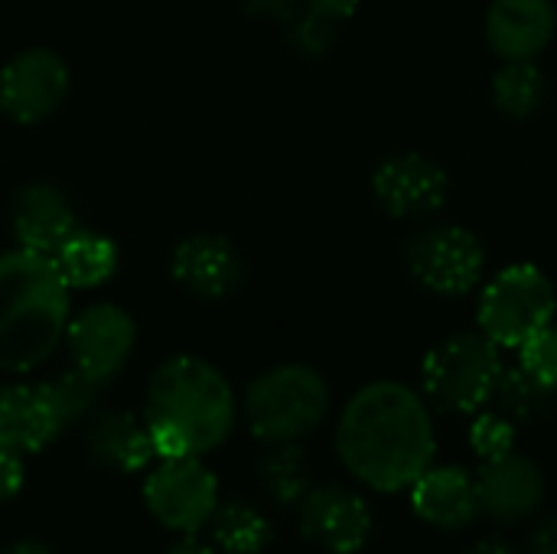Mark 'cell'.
<instances>
[{
	"label": "cell",
	"instance_id": "6da1fadb",
	"mask_svg": "<svg viewBox=\"0 0 557 554\" xmlns=\"http://www.w3.org/2000/svg\"><path fill=\"white\" fill-rule=\"evenodd\" d=\"M336 451L346 470L372 490L411 487L434 460V424L424 398L401 382L359 389L336 428Z\"/></svg>",
	"mask_w": 557,
	"mask_h": 554
},
{
	"label": "cell",
	"instance_id": "7a4b0ae2",
	"mask_svg": "<svg viewBox=\"0 0 557 554\" xmlns=\"http://www.w3.org/2000/svg\"><path fill=\"white\" fill-rule=\"evenodd\" d=\"M235 415L238 405L228 379L199 356H173L150 379L144 421L157 460L212 454L228 441Z\"/></svg>",
	"mask_w": 557,
	"mask_h": 554
},
{
	"label": "cell",
	"instance_id": "3957f363",
	"mask_svg": "<svg viewBox=\"0 0 557 554\" xmlns=\"http://www.w3.org/2000/svg\"><path fill=\"white\" fill-rule=\"evenodd\" d=\"M69 294L49 255L26 248L0 255V372H36L59 349L72 317Z\"/></svg>",
	"mask_w": 557,
	"mask_h": 554
},
{
	"label": "cell",
	"instance_id": "277c9868",
	"mask_svg": "<svg viewBox=\"0 0 557 554\" xmlns=\"http://www.w3.org/2000/svg\"><path fill=\"white\" fill-rule=\"evenodd\" d=\"M98 392L101 389L75 369L36 385H0V444L23 457L46 451L91 411Z\"/></svg>",
	"mask_w": 557,
	"mask_h": 554
},
{
	"label": "cell",
	"instance_id": "5b68a950",
	"mask_svg": "<svg viewBox=\"0 0 557 554\" xmlns=\"http://www.w3.org/2000/svg\"><path fill=\"white\" fill-rule=\"evenodd\" d=\"M330 411V385L313 366L287 362L261 372L245 392V421L264 444H290L320 428Z\"/></svg>",
	"mask_w": 557,
	"mask_h": 554
},
{
	"label": "cell",
	"instance_id": "8992f818",
	"mask_svg": "<svg viewBox=\"0 0 557 554\" xmlns=\"http://www.w3.org/2000/svg\"><path fill=\"white\" fill-rule=\"evenodd\" d=\"M499 372L503 356L486 333H457L424 356L421 385L441 411L473 415L493 398Z\"/></svg>",
	"mask_w": 557,
	"mask_h": 554
},
{
	"label": "cell",
	"instance_id": "52a82bcc",
	"mask_svg": "<svg viewBox=\"0 0 557 554\" xmlns=\"http://www.w3.org/2000/svg\"><path fill=\"white\" fill-rule=\"evenodd\" d=\"M557 294L552 278L522 261L499 271L480 297V333L499 349H522L535 333L555 323Z\"/></svg>",
	"mask_w": 557,
	"mask_h": 554
},
{
	"label": "cell",
	"instance_id": "ba28073f",
	"mask_svg": "<svg viewBox=\"0 0 557 554\" xmlns=\"http://www.w3.org/2000/svg\"><path fill=\"white\" fill-rule=\"evenodd\" d=\"M144 506L163 529L199 535L219 509V480L202 457L157 460L144 480Z\"/></svg>",
	"mask_w": 557,
	"mask_h": 554
},
{
	"label": "cell",
	"instance_id": "9c48e42d",
	"mask_svg": "<svg viewBox=\"0 0 557 554\" xmlns=\"http://www.w3.org/2000/svg\"><path fill=\"white\" fill-rule=\"evenodd\" d=\"M405 264L411 278L431 294L463 297L483 281L486 248L463 225H428L411 235Z\"/></svg>",
	"mask_w": 557,
	"mask_h": 554
},
{
	"label": "cell",
	"instance_id": "30bf717a",
	"mask_svg": "<svg viewBox=\"0 0 557 554\" xmlns=\"http://www.w3.org/2000/svg\"><path fill=\"white\" fill-rule=\"evenodd\" d=\"M62 343L69 349L72 369L98 389H104L127 366L137 343V327L124 307L91 304L69 317Z\"/></svg>",
	"mask_w": 557,
	"mask_h": 554
},
{
	"label": "cell",
	"instance_id": "8fae6325",
	"mask_svg": "<svg viewBox=\"0 0 557 554\" xmlns=\"http://www.w3.org/2000/svg\"><path fill=\"white\" fill-rule=\"evenodd\" d=\"M69 95V65L52 49H23L0 69V111L16 124H39Z\"/></svg>",
	"mask_w": 557,
	"mask_h": 554
},
{
	"label": "cell",
	"instance_id": "7c38bea8",
	"mask_svg": "<svg viewBox=\"0 0 557 554\" xmlns=\"http://www.w3.org/2000/svg\"><path fill=\"white\" fill-rule=\"evenodd\" d=\"M372 193L375 202L395 219H428L447 206L450 176L424 153H395L375 167Z\"/></svg>",
	"mask_w": 557,
	"mask_h": 554
},
{
	"label": "cell",
	"instance_id": "4fadbf2b",
	"mask_svg": "<svg viewBox=\"0 0 557 554\" xmlns=\"http://www.w3.org/2000/svg\"><path fill=\"white\" fill-rule=\"evenodd\" d=\"M300 532L333 554H356L372 535V513L346 487H310L300 500Z\"/></svg>",
	"mask_w": 557,
	"mask_h": 554
},
{
	"label": "cell",
	"instance_id": "5bb4252c",
	"mask_svg": "<svg viewBox=\"0 0 557 554\" xmlns=\"http://www.w3.org/2000/svg\"><path fill=\"white\" fill-rule=\"evenodd\" d=\"M173 281L199 300H225L245 281V261L225 235L199 232L183 238L170 258Z\"/></svg>",
	"mask_w": 557,
	"mask_h": 554
},
{
	"label": "cell",
	"instance_id": "9a60e30c",
	"mask_svg": "<svg viewBox=\"0 0 557 554\" xmlns=\"http://www.w3.org/2000/svg\"><path fill=\"white\" fill-rule=\"evenodd\" d=\"M557 33V13L552 0H493L486 10V42L509 59H535L548 49Z\"/></svg>",
	"mask_w": 557,
	"mask_h": 554
},
{
	"label": "cell",
	"instance_id": "2e32d148",
	"mask_svg": "<svg viewBox=\"0 0 557 554\" xmlns=\"http://www.w3.org/2000/svg\"><path fill=\"white\" fill-rule=\"evenodd\" d=\"M10 225L16 248L49 255L78 229L69 196L52 183H29L13 196Z\"/></svg>",
	"mask_w": 557,
	"mask_h": 554
},
{
	"label": "cell",
	"instance_id": "e0dca14e",
	"mask_svg": "<svg viewBox=\"0 0 557 554\" xmlns=\"http://www.w3.org/2000/svg\"><path fill=\"white\" fill-rule=\"evenodd\" d=\"M542 496H545L542 470L529 457H519V454L486 460V467L476 480L480 509L499 522H519V519L532 516L542 506Z\"/></svg>",
	"mask_w": 557,
	"mask_h": 554
},
{
	"label": "cell",
	"instance_id": "ac0fdd59",
	"mask_svg": "<svg viewBox=\"0 0 557 554\" xmlns=\"http://www.w3.org/2000/svg\"><path fill=\"white\" fill-rule=\"evenodd\" d=\"M88 457L111 473H140L157 460L153 438L144 418L131 411H104L88 424Z\"/></svg>",
	"mask_w": 557,
	"mask_h": 554
},
{
	"label": "cell",
	"instance_id": "d6986e66",
	"mask_svg": "<svg viewBox=\"0 0 557 554\" xmlns=\"http://www.w3.org/2000/svg\"><path fill=\"white\" fill-rule=\"evenodd\" d=\"M411 506L424 522L437 529H463L480 513L476 483L457 467H428L411 483Z\"/></svg>",
	"mask_w": 557,
	"mask_h": 554
},
{
	"label": "cell",
	"instance_id": "ffe728a7",
	"mask_svg": "<svg viewBox=\"0 0 557 554\" xmlns=\"http://www.w3.org/2000/svg\"><path fill=\"white\" fill-rule=\"evenodd\" d=\"M52 261H55L62 281L72 291H88V287H98V284L114 278V271L121 264V251H117V245L108 235L78 225L52 251Z\"/></svg>",
	"mask_w": 557,
	"mask_h": 554
},
{
	"label": "cell",
	"instance_id": "44dd1931",
	"mask_svg": "<svg viewBox=\"0 0 557 554\" xmlns=\"http://www.w3.org/2000/svg\"><path fill=\"white\" fill-rule=\"evenodd\" d=\"M499 415H506L512 424H535L548 418L557 405V389L535 379L522 362L519 366H503L496 392H493Z\"/></svg>",
	"mask_w": 557,
	"mask_h": 554
},
{
	"label": "cell",
	"instance_id": "7402d4cb",
	"mask_svg": "<svg viewBox=\"0 0 557 554\" xmlns=\"http://www.w3.org/2000/svg\"><path fill=\"white\" fill-rule=\"evenodd\" d=\"M545 95H548V82L535 65V59H509L493 75V104L506 118L516 121L532 118L545 104Z\"/></svg>",
	"mask_w": 557,
	"mask_h": 554
},
{
	"label": "cell",
	"instance_id": "603a6c76",
	"mask_svg": "<svg viewBox=\"0 0 557 554\" xmlns=\"http://www.w3.org/2000/svg\"><path fill=\"white\" fill-rule=\"evenodd\" d=\"M209 532L212 545L225 554H261L274 539L271 522L248 503H219Z\"/></svg>",
	"mask_w": 557,
	"mask_h": 554
},
{
	"label": "cell",
	"instance_id": "cb8c5ba5",
	"mask_svg": "<svg viewBox=\"0 0 557 554\" xmlns=\"http://www.w3.org/2000/svg\"><path fill=\"white\" fill-rule=\"evenodd\" d=\"M258 480L264 487V493L281 503H300L310 493V467H307V454L297 447V441L290 444H271V451L261 457L258 464Z\"/></svg>",
	"mask_w": 557,
	"mask_h": 554
},
{
	"label": "cell",
	"instance_id": "d4e9b609",
	"mask_svg": "<svg viewBox=\"0 0 557 554\" xmlns=\"http://www.w3.org/2000/svg\"><path fill=\"white\" fill-rule=\"evenodd\" d=\"M470 444L483 460H499L516 447V424L506 415H480L470 428Z\"/></svg>",
	"mask_w": 557,
	"mask_h": 554
},
{
	"label": "cell",
	"instance_id": "484cf974",
	"mask_svg": "<svg viewBox=\"0 0 557 554\" xmlns=\"http://www.w3.org/2000/svg\"><path fill=\"white\" fill-rule=\"evenodd\" d=\"M522 366L535 376V379H542L545 385H552L557 389V327H545L542 333H535L522 349Z\"/></svg>",
	"mask_w": 557,
	"mask_h": 554
},
{
	"label": "cell",
	"instance_id": "4316f807",
	"mask_svg": "<svg viewBox=\"0 0 557 554\" xmlns=\"http://www.w3.org/2000/svg\"><path fill=\"white\" fill-rule=\"evenodd\" d=\"M290 42L304 56H313V59L317 56H326L333 49V42H336V23L333 20H323V16H317V13L307 10L304 16L294 20Z\"/></svg>",
	"mask_w": 557,
	"mask_h": 554
},
{
	"label": "cell",
	"instance_id": "83f0119b",
	"mask_svg": "<svg viewBox=\"0 0 557 554\" xmlns=\"http://www.w3.org/2000/svg\"><path fill=\"white\" fill-rule=\"evenodd\" d=\"M23 460H26L23 454L0 444V503L13 500L23 490V483H26V464Z\"/></svg>",
	"mask_w": 557,
	"mask_h": 554
},
{
	"label": "cell",
	"instance_id": "f1b7e54d",
	"mask_svg": "<svg viewBox=\"0 0 557 554\" xmlns=\"http://www.w3.org/2000/svg\"><path fill=\"white\" fill-rule=\"evenodd\" d=\"M304 3H307L310 13H317L323 20H333V23H343L359 10V0H304Z\"/></svg>",
	"mask_w": 557,
	"mask_h": 554
},
{
	"label": "cell",
	"instance_id": "f546056e",
	"mask_svg": "<svg viewBox=\"0 0 557 554\" xmlns=\"http://www.w3.org/2000/svg\"><path fill=\"white\" fill-rule=\"evenodd\" d=\"M532 554H557V516L545 519L532 535Z\"/></svg>",
	"mask_w": 557,
	"mask_h": 554
},
{
	"label": "cell",
	"instance_id": "4dcf8cb0",
	"mask_svg": "<svg viewBox=\"0 0 557 554\" xmlns=\"http://www.w3.org/2000/svg\"><path fill=\"white\" fill-rule=\"evenodd\" d=\"M297 0H245V7L258 16H290Z\"/></svg>",
	"mask_w": 557,
	"mask_h": 554
},
{
	"label": "cell",
	"instance_id": "1f68e13d",
	"mask_svg": "<svg viewBox=\"0 0 557 554\" xmlns=\"http://www.w3.org/2000/svg\"><path fill=\"white\" fill-rule=\"evenodd\" d=\"M163 554H215V545L202 542L199 535H180V542H173Z\"/></svg>",
	"mask_w": 557,
	"mask_h": 554
},
{
	"label": "cell",
	"instance_id": "d6a6232c",
	"mask_svg": "<svg viewBox=\"0 0 557 554\" xmlns=\"http://www.w3.org/2000/svg\"><path fill=\"white\" fill-rule=\"evenodd\" d=\"M3 554H52V549L42 539H20V542H13Z\"/></svg>",
	"mask_w": 557,
	"mask_h": 554
},
{
	"label": "cell",
	"instance_id": "836d02e7",
	"mask_svg": "<svg viewBox=\"0 0 557 554\" xmlns=\"http://www.w3.org/2000/svg\"><path fill=\"white\" fill-rule=\"evenodd\" d=\"M467 554H519L516 549H509V545H503V542H480V545H473Z\"/></svg>",
	"mask_w": 557,
	"mask_h": 554
}]
</instances>
